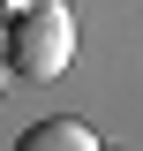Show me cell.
I'll return each instance as SVG.
<instances>
[{"label":"cell","instance_id":"cell-3","mask_svg":"<svg viewBox=\"0 0 143 151\" xmlns=\"http://www.w3.org/2000/svg\"><path fill=\"white\" fill-rule=\"evenodd\" d=\"M23 8H30V0H0V23H8V15H23Z\"/></svg>","mask_w":143,"mask_h":151},{"label":"cell","instance_id":"cell-1","mask_svg":"<svg viewBox=\"0 0 143 151\" xmlns=\"http://www.w3.org/2000/svg\"><path fill=\"white\" fill-rule=\"evenodd\" d=\"M8 76H30V83H53L75 60V15L68 0H30L23 15H8Z\"/></svg>","mask_w":143,"mask_h":151},{"label":"cell","instance_id":"cell-4","mask_svg":"<svg viewBox=\"0 0 143 151\" xmlns=\"http://www.w3.org/2000/svg\"><path fill=\"white\" fill-rule=\"evenodd\" d=\"M0 91H8V53H0Z\"/></svg>","mask_w":143,"mask_h":151},{"label":"cell","instance_id":"cell-2","mask_svg":"<svg viewBox=\"0 0 143 151\" xmlns=\"http://www.w3.org/2000/svg\"><path fill=\"white\" fill-rule=\"evenodd\" d=\"M15 151H98V136H90L83 121H68V113H60V121L23 129V136H15Z\"/></svg>","mask_w":143,"mask_h":151}]
</instances>
